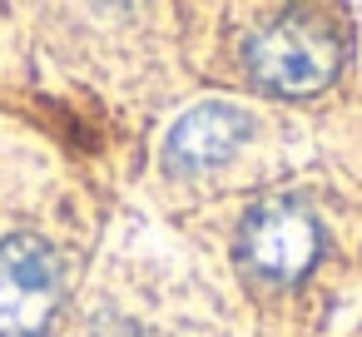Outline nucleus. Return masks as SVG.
Instances as JSON below:
<instances>
[{
  "instance_id": "nucleus-3",
  "label": "nucleus",
  "mask_w": 362,
  "mask_h": 337,
  "mask_svg": "<svg viewBox=\"0 0 362 337\" xmlns=\"http://www.w3.org/2000/svg\"><path fill=\"white\" fill-rule=\"evenodd\" d=\"M238 248H243V263L258 278H268V283H298L317 263L322 238H317V218L298 199L273 194V199H258L248 208Z\"/></svg>"
},
{
  "instance_id": "nucleus-2",
  "label": "nucleus",
  "mask_w": 362,
  "mask_h": 337,
  "mask_svg": "<svg viewBox=\"0 0 362 337\" xmlns=\"http://www.w3.org/2000/svg\"><path fill=\"white\" fill-rule=\"evenodd\" d=\"M60 297L65 263L45 238L16 233L0 243V337H35L50 327Z\"/></svg>"
},
{
  "instance_id": "nucleus-1",
  "label": "nucleus",
  "mask_w": 362,
  "mask_h": 337,
  "mask_svg": "<svg viewBox=\"0 0 362 337\" xmlns=\"http://www.w3.org/2000/svg\"><path fill=\"white\" fill-rule=\"evenodd\" d=\"M248 75L273 95H317L347 60V35L322 11H288L248 35Z\"/></svg>"
},
{
  "instance_id": "nucleus-4",
  "label": "nucleus",
  "mask_w": 362,
  "mask_h": 337,
  "mask_svg": "<svg viewBox=\"0 0 362 337\" xmlns=\"http://www.w3.org/2000/svg\"><path fill=\"white\" fill-rule=\"evenodd\" d=\"M248 139V114L233 105H199L189 110L164 144V169L169 174H209L223 159L238 154V144Z\"/></svg>"
}]
</instances>
